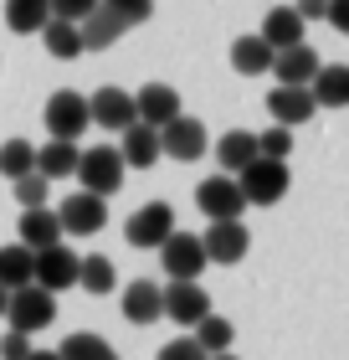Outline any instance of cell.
<instances>
[{
    "mask_svg": "<svg viewBox=\"0 0 349 360\" xmlns=\"http://www.w3.org/2000/svg\"><path fill=\"white\" fill-rule=\"evenodd\" d=\"M211 314V293L201 288V283H170L164 288V319L170 324H201Z\"/></svg>",
    "mask_w": 349,
    "mask_h": 360,
    "instance_id": "obj_13",
    "label": "cell"
},
{
    "mask_svg": "<svg viewBox=\"0 0 349 360\" xmlns=\"http://www.w3.org/2000/svg\"><path fill=\"white\" fill-rule=\"evenodd\" d=\"M6 299H11V293H6V288H0V319H6Z\"/></svg>",
    "mask_w": 349,
    "mask_h": 360,
    "instance_id": "obj_42",
    "label": "cell"
},
{
    "mask_svg": "<svg viewBox=\"0 0 349 360\" xmlns=\"http://www.w3.org/2000/svg\"><path fill=\"white\" fill-rule=\"evenodd\" d=\"M41 124L52 129V139H67V144H77V139H82V129L93 124V119H88V98H82V93H72V88L52 93V98H46Z\"/></svg>",
    "mask_w": 349,
    "mask_h": 360,
    "instance_id": "obj_6",
    "label": "cell"
},
{
    "mask_svg": "<svg viewBox=\"0 0 349 360\" xmlns=\"http://www.w3.org/2000/svg\"><path fill=\"white\" fill-rule=\"evenodd\" d=\"M26 355H31V335L6 330V340H0V360H26Z\"/></svg>",
    "mask_w": 349,
    "mask_h": 360,
    "instance_id": "obj_38",
    "label": "cell"
},
{
    "mask_svg": "<svg viewBox=\"0 0 349 360\" xmlns=\"http://www.w3.org/2000/svg\"><path fill=\"white\" fill-rule=\"evenodd\" d=\"M319 68H324V62H319V52H313L308 41H298V46H288V52H277V57H272V77H277V88H308Z\"/></svg>",
    "mask_w": 349,
    "mask_h": 360,
    "instance_id": "obj_14",
    "label": "cell"
},
{
    "mask_svg": "<svg viewBox=\"0 0 349 360\" xmlns=\"http://www.w3.org/2000/svg\"><path fill=\"white\" fill-rule=\"evenodd\" d=\"M119 160H124V170H129V165H134V170H149V165L159 160V129L129 124L124 139H119Z\"/></svg>",
    "mask_w": 349,
    "mask_h": 360,
    "instance_id": "obj_18",
    "label": "cell"
},
{
    "mask_svg": "<svg viewBox=\"0 0 349 360\" xmlns=\"http://www.w3.org/2000/svg\"><path fill=\"white\" fill-rule=\"evenodd\" d=\"M46 11H52V21H88V15L98 11V0H46Z\"/></svg>",
    "mask_w": 349,
    "mask_h": 360,
    "instance_id": "obj_36",
    "label": "cell"
},
{
    "mask_svg": "<svg viewBox=\"0 0 349 360\" xmlns=\"http://www.w3.org/2000/svg\"><path fill=\"white\" fill-rule=\"evenodd\" d=\"M77 144H67V139H46L41 150H37V175L52 186V180H67L72 170H77Z\"/></svg>",
    "mask_w": 349,
    "mask_h": 360,
    "instance_id": "obj_25",
    "label": "cell"
},
{
    "mask_svg": "<svg viewBox=\"0 0 349 360\" xmlns=\"http://www.w3.org/2000/svg\"><path fill=\"white\" fill-rule=\"evenodd\" d=\"M170 232H175V206L170 201H149L124 221V237L134 242V248H159Z\"/></svg>",
    "mask_w": 349,
    "mask_h": 360,
    "instance_id": "obj_10",
    "label": "cell"
},
{
    "mask_svg": "<svg viewBox=\"0 0 349 360\" xmlns=\"http://www.w3.org/2000/svg\"><path fill=\"white\" fill-rule=\"evenodd\" d=\"M37 170V144H26V139H6L0 144V175L6 180H21Z\"/></svg>",
    "mask_w": 349,
    "mask_h": 360,
    "instance_id": "obj_32",
    "label": "cell"
},
{
    "mask_svg": "<svg viewBox=\"0 0 349 360\" xmlns=\"http://www.w3.org/2000/svg\"><path fill=\"white\" fill-rule=\"evenodd\" d=\"M159 360H211V355H206L201 345H195L190 335H180V340H170V345L159 350Z\"/></svg>",
    "mask_w": 349,
    "mask_h": 360,
    "instance_id": "obj_37",
    "label": "cell"
},
{
    "mask_svg": "<svg viewBox=\"0 0 349 360\" xmlns=\"http://www.w3.org/2000/svg\"><path fill=\"white\" fill-rule=\"evenodd\" d=\"M159 268H164V278L170 283H195V278L206 273V252H201V237L195 232H175L159 242Z\"/></svg>",
    "mask_w": 349,
    "mask_h": 360,
    "instance_id": "obj_2",
    "label": "cell"
},
{
    "mask_svg": "<svg viewBox=\"0 0 349 360\" xmlns=\"http://www.w3.org/2000/svg\"><path fill=\"white\" fill-rule=\"evenodd\" d=\"M231 335H237V324H231V319H221V314H206L201 324H195V345H201L206 355H226L231 350Z\"/></svg>",
    "mask_w": 349,
    "mask_h": 360,
    "instance_id": "obj_28",
    "label": "cell"
},
{
    "mask_svg": "<svg viewBox=\"0 0 349 360\" xmlns=\"http://www.w3.org/2000/svg\"><path fill=\"white\" fill-rule=\"evenodd\" d=\"M262 41L272 46V52H288V46H298L308 37V26L293 15V6H277V11H268V21H262V31H257Z\"/></svg>",
    "mask_w": 349,
    "mask_h": 360,
    "instance_id": "obj_23",
    "label": "cell"
},
{
    "mask_svg": "<svg viewBox=\"0 0 349 360\" xmlns=\"http://www.w3.org/2000/svg\"><path fill=\"white\" fill-rule=\"evenodd\" d=\"M272 46L262 41V37H237L231 41V68H237L242 77H268L272 72Z\"/></svg>",
    "mask_w": 349,
    "mask_h": 360,
    "instance_id": "obj_24",
    "label": "cell"
},
{
    "mask_svg": "<svg viewBox=\"0 0 349 360\" xmlns=\"http://www.w3.org/2000/svg\"><path fill=\"white\" fill-rule=\"evenodd\" d=\"M211 360H237V355H231V350H226V355H211Z\"/></svg>",
    "mask_w": 349,
    "mask_h": 360,
    "instance_id": "obj_43",
    "label": "cell"
},
{
    "mask_svg": "<svg viewBox=\"0 0 349 360\" xmlns=\"http://www.w3.org/2000/svg\"><path fill=\"white\" fill-rule=\"evenodd\" d=\"M15 186V201H21L26 211H37V206H46V180L31 170V175H21V180H11Z\"/></svg>",
    "mask_w": 349,
    "mask_h": 360,
    "instance_id": "obj_35",
    "label": "cell"
},
{
    "mask_svg": "<svg viewBox=\"0 0 349 360\" xmlns=\"http://www.w3.org/2000/svg\"><path fill=\"white\" fill-rule=\"evenodd\" d=\"M26 360H57V350H31Z\"/></svg>",
    "mask_w": 349,
    "mask_h": 360,
    "instance_id": "obj_41",
    "label": "cell"
},
{
    "mask_svg": "<svg viewBox=\"0 0 349 360\" xmlns=\"http://www.w3.org/2000/svg\"><path fill=\"white\" fill-rule=\"evenodd\" d=\"M246 248H252V232H246L242 221H211L206 237H201L206 263H221V268H237L246 257Z\"/></svg>",
    "mask_w": 349,
    "mask_h": 360,
    "instance_id": "obj_9",
    "label": "cell"
},
{
    "mask_svg": "<svg viewBox=\"0 0 349 360\" xmlns=\"http://www.w3.org/2000/svg\"><path fill=\"white\" fill-rule=\"evenodd\" d=\"M103 221H108V201H98V195H88V191H77V195H67V201L57 206V226L72 232V237L103 232Z\"/></svg>",
    "mask_w": 349,
    "mask_h": 360,
    "instance_id": "obj_11",
    "label": "cell"
},
{
    "mask_svg": "<svg viewBox=\"0 0 349 360\" xmlns=\"http://www.w3.org/2000/svg\"><path fill=\"white\" fill-rule=\"evenodd\" d=\"M124 319L129 324H154V319H164V288L159 283H129L124 288Z\"/></svg>",
    "mask_w": 349,
    "mask_h": 360,
    "instance_id": "obj_19",
    "label": "cell"
},
{
    "mask_svg": "<svg viewBox=\"0 0 349 360\" xmlns=\"http://www.w3.org/2000/svg\"><path fill=\"white\" fill-rule=\"evenodd\" d=\"M72 175L82 180V191H88V195L108 201V195L124 186V160H119V150L98 144V150H82V155H77V170H72Z\"/></svg>",
    "mask_w": 349,
    "mask_h": 360,
    "instance_id": "obj_3",
    "label": "cell"
},
{
    "mask_svg": "<svg viewBox=\"0 0 349 360\" xmlns=\"http://www.w3.org/2000/svg\"><path fill=\"white\" fill-rule=\"evenodd\" d=\"M211 150V134H206V124L201 119H170L159 129V160H180V165H190V160H201Z\"/></svg>",
    "mask_w": 349,
    "mask_h": 360,
    "instance_id": "obj_5",
    "label": "cell"
},
{
    "mask_svg": "<svg viewBox=\"0 0 349 360\" xmlns=\"http://www.w3.org/2000/svg\"><path fill=\"white\" fill-rule=\"evenodd\" d=\"M57 360H119V350H113L103 335H67Z\"/></svg>",
    "mask_w": 349,
    "mask_h": 360,
    "instance_id": "obj_31",
    "label": "cell"
},
{
    "mask_svg": "<svg viewBox=\"0 0 349 360\" xmlns=\"http://www.w3.org/2000/svg\"><path fill=\"white\" fill-rule=\"evenodd\" d=\"M288 155H293V129L272 124V129L257 134V160H282V165H288Z\"/></svg>",
    "mask_w": 349,
    "mask_h": 360,
    "instance_id": "obj_33",
    "label": "cell"
},
{
    "mask_svg": "<svg viewBox=\"0 0 349 360\" xmlns=\"http://www.w3.org/2000/svg\"><path fill=\"white\" fill-rule=\"evenodd\" d=\"M308 93H313L319 108H344L349 103V68H344V62H324V68L313 72Z\"/></svg>",
    "mask_w": 349,
    "mask_h": 360,
    "instance_id": "obj_22",
    "label": "cell"
},
{
    "mask_svg": "<svg viewBox=\"0 0 349 360\" xmlns=\"http://www.w3.org/2000/svg\"><path fill=\"white\" fill-rule=\"evenodd\" d=\"M113 283H119V268H113V257L93 252V257H82V263H77V288H88V293H108Z\"/></svg>",
    "mask_w": 349,
    "mask_h": 360,
    "instance_id": "obj_26",
    "label": "cell"
},
{
    "mask_svg": "<svg viewBox=\"0 0 349 360\" xmlns=\"http://www.w3.org/2000/svg\"><path fill=\"white\" fill-rule=\"evenodd\" d=\"M103 6L119 15L124 26H144L149 15H154V0H103Z\"/></svg>",
    "mask_w": 349,
    "mask_h": 360,
    "instance_id": "obj_34",
    "label": "cell"
},
{
    "mask_svg": "<svg viewBox=\"0 0 349 360\" xmlns=\"http://www.w3.org/2000/svg\"><path fill=\"white\" fill-rule=\"evenodd\" d=\"M293 186V175L282 160H252L242 175H237V191H242V201L246 206H277L282 195H288Z\"/></svg>",
    "mask_w": 349,
    "mask_h": 360,
    "instance_id": "obj_1",
    "label": "cell"
},
{
    "mask_svg": "<svg viewBox=\"0 0 349 360\" xmlns=\"http://www.w3.org/2000/svg\"><path fill=\"white\" fill-rule=\"evenodd\" d=\"M124 21H119V15H113L108 6H103V0H98V11L88 15V21H77V37H82V52H103V46H113V41H119L124 37Z\"/></svg>",
    "mask_w": 349,
    "mask_h": 360,
    "instance_id": "obj_21",
    "label": "cell"
},
{
    "mask_svg": "<svg viewBox=\"0 0 349 360\" xmlns=\"http://www.w3.org/2000/svg\"><path fill=\"white\" fill-rule=\"evenodd\" d=\"M216 160H221V175H242L257 160V134L252 129H226L216 139Z\"/></svg>",
    "mask_w": 349,
    "mask_h": 360,
    "instance_id": "obj_20",
    "label": "cell"
},
{
    "mask_svg": "<svg viewBox=\"0 0 349 360\" xmlns=\"http://www.w3.org/2000/svg\"><path fill=\"white\" fill-rule=\"evenodd\" d=\"M324 21L334 26V31H349V0H329V6H324Z\"/></svg>",
    "mask_w": 349,
    "mask_h": 360,
    "instance_id": "obj_39",
    "label": "cell"
},
{
    "mask_svg": "<svg viewBox=\"0 0 349 360\" xmlns=\"http://www.w3.org/2000/svg\"><path fill=\"white\" fill-rule=\"evenodd\" d=\"M15 242L26 252H41V248H57L62 242V226H57V211L52 206H37V211H21L15 221Z\"/></svg>",
    "mask_w": 349,
    "mask_h": 360,
    "instance_id": "obj_16",
    "label": "cell"
},
{
    "mask_svg": "<svg viewBox=\"0 0 349 360\" xmlns=\"http://www.w3.org/2000/svg\"><path fill=\"white\" fill-rule=\"evenodd\" d=\"M77 263L82 257L72 248H41V252H31V283H37L41 293H57V288H77Z\"/></svg>",
    "mask_w": 349,
    "mask_h": 360,
    "instance_id": "obj_7",
    "label": "cell"
},
{
    "mask_svg": "<svg viewBox=\"0 0 349 360\" xmlns=\"http://www.w3.org/2000/svg\"><path fill=\"white\" fill-rule=\"evenodd\" d=\"M195 206L206 211L211 221H242V191H237V175H206L201 186H195Z\"/></svg>",
    "mask_w": 349,
    "mask_h": 360,
    "instance_id": "obj_8",
    "label": "cell"
},
{
    "mask_svg": "<svg viewBox=\"0 0 349 360\" xmlns=\"http://www.w3.org/2000/svg\"><path fill=\"white\" fill-rule=\"evenodd\" d=\"M31 283V252L21 248V242H11V248H0V288L15 293Z\"/></svg>",
    "mask_w": 349,
    "mask_h": 360,
    "instance_id": "obj_27",
    "label": "cell"
},
{
    "mask_svg": "<svg viewBox=\"0 0 349 360\" xmlns=\"http://www.w3.org/2000/svg\"><path fill=\"white\" fill-rule=\"evenodd\" d=\"M324 6H329V0H298V6H293V15H298V21H324Z\"/></svg>",
    "mask_w": 349,
    "mask_h": 360,
    "instance_id": "obj_40",
    "label": "cell"
},
{
    "mask_svg": "<svg viewBox=\"0 0 349 360\" xmlns=\"http://www.w3.org/2000/svg\"><path fill=\"white\" fill-rule=\"evenodd\" d=\"M268 113L282 129H298V124H308L313 113H319V103H313L308 88H272L268 93Z\"/></svg>",
    "mask_w": 349,
    "mask_h": 360,
    "instance_id": "obj_17",
    "label": "cell"
},
{
    "mask_svg": "<svg viewBox=\"0 0 349 360\" xmlns=\"http://www.w3.org/2000/svg\"><path fill=\"white\" fill-rule=\"evenodd\" d=\"M46 21H52V11H46V0H6V26L11 31H41Z\"/></svg>",
    "mask_w": 349,
    "mask_h": 360,
    "instance_id": "obj_30",
    "label": "cell"
},
{
    "mask_svg": "<svg viewBox=\"0 0 349 360\" xmlns=\"http://www.w3.org/2000/svg\"><path fill=\"white\" fill-rule=\"evenodd\" d=\"M88 119L124 134V129L134 124V93H124V88H98V93L88 98Z\"/></svg>",
    "mask_w": 349,
    "mask_h": 360,
    "instance_id": "obj_15",
    "label": "cell"
},
{
    "mask_svg": "<svg viewBox=\"0 0 349 360\" xmlns=\"http://www.w3.org/2000/svg\"><path fill=\"white\" fill-rule=\"evenodd\" d=\"M180 93L170 83H144L134 93V124H149V129H164L170 119H180Z\"/></svg>",
    "mask_w": 349,
    "mask_h": 360,
    "instance_id": "obj_12",
    "label": "cell"
},
{
    "mask_svg": "<svg viewBox=\"0 0 349 360\" xmlns=\"http://www.w3.org/2000/svg\"><path fill=\"white\" fill-rule=\"evenodd\" d=\"M6 319H11L15 335H37V330H46V324L57 319V299L41 293L37 283H26V288H15L6 299Z\"/></svg>",
    "mask_w": 349,
    "mask_h": 360,
    "instance_id": "obj_4",
    "label": "cell"
},
{
    "mask_svg": "<svg viewBox=\"0 0 349 360\" xmlns=\"http://www.w3.org/2000/svg\"><path fill=\"white\" fill-rule=\"evenodd\" d=\"M41 41H46V52H52L57 62L82 57V37H77L72 21H46V26H41Z\"/></svg>",
    "mask_w": 349,
    "mask_h": 360,
    "instance_id": "obj_29",
    "label": "cell"
}]
</instances>
